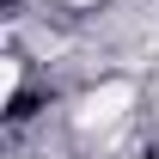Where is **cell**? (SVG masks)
Here are the masks:
<instances>
[{"label":"cell","mask_w":159,"mask_h":159,"mask_svg":"<svg viewBox=\"0 0 159 159\" xmlns=\"http://www.w3.org/2000/svg\"><path fill=\"white\" fill-rule=\"evenodd\" d=\"M129 104H135V86H129V80H104L98 92H86V104H80V129H104V122H116Z\"/></svg>","instance_id":"cell-1"}]
</instances>
